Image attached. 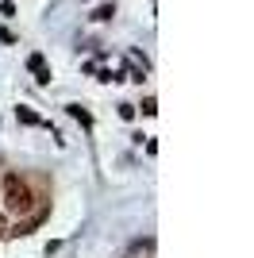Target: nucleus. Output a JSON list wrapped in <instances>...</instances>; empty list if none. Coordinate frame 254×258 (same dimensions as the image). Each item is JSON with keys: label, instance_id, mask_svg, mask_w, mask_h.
<instances>
[{"label": "nucleus", "instance_id": "1", "mask_svg": "<svg viewBox=\"0 0 254 258\" xmlns=\"http://www.w3.org/2000/svg\"><path fill=\"white\" fill-rule=\"evenodd\" d=\"M4 205H8V212H16V216H31L35 212L31 185L23 181V177H16V173H8V177H4Z\"/></svg>", "mask_w": 254, "mask_h": 258}, {"label": "nucleus", "instance_id": "4", "mask_svg": "<svg viewBox=\"0 0 254 258\" xmlns=\"http://www.w3.org/2000/svg\"><path fill=\"white\" fill-rule=\"evenodd\" d=\"M112 16H116V8H112V4H100V8L93 12V20H112Z\"/></svg>", "mask_w": 254, "mask_h": 258}, {"label": "nucleus", "instance_id": "7", "mask_svg": "<svg viewBox=\"0 0 254 258\" xmlns=\"http://www.w3.org/2000/svg\"><path fill=\"white\" fill-rule=\"evenodd\" d=\"M0 235H8V220L4 216H0Z\"/></svg>", "mask_w": 254, "mask_h": 258}, {"label": "nucleus", "instance_id": "5", "mask_svg": "<svg viewBox=\"0 0 254 258\" xmlns=\"http://www.w3.org/2000/svg\"><path fill=\"white\" fill-rule=\"evenodd\" d=\"M20 119H23V123H39V116H35L31 108H20Z\"/></svg>", "mask_w": 254, "mask_h": 258}, {"label": "nucleus", "instance_id": "2", "mask_svg": "<svg viewBox=\"0 0 254 258\" xmlns=\"http://www.w3.org/2000/svg\"><path fill=\"white\" fill-rule=\"evenodd\" d=\"M27 70L39 77V85H46V81H50V70H46V62H42V54H31V58H27Z\"/></svg>", "mask_w": 254, "mask_h": 258}, {"label": "nucleus", "instance_id": "6", "mask_svg": "<svg viewBox=\"0 0 254 258\" xmlns=\"http://www.w3.org/2000/svg\"><path fill=\"white\" fill-rule=\"evenodd\" d=\"M154 112H158V108H154V97H147L143 100V116H154Z\"/></svg>", "mask_w": 254, "mask_h": 258}, {"label": "nucleus", "instance_id": "3", "mask_svg": "<svg viewBox=\"0 0 254 258\" xmlns=\"http://www.w3.org/2000/svg\"><path fill=\"white\" fill-rule=\"evenodd\" d=\"M70 116H74V119H81L85 127H89V123H93V119H89V112H85L81 104H70Z\"/></svg>", "mask_w": 254, "mask_h": 258}]
</instances>
